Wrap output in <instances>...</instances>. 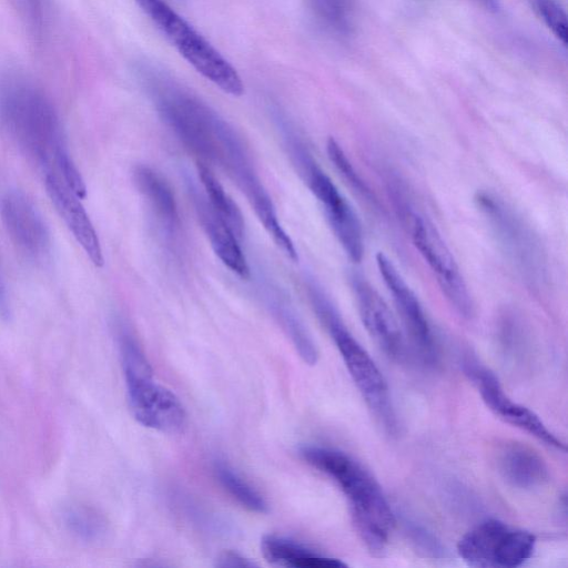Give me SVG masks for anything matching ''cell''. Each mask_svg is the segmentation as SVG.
Listing matches in <instances>:
<instances>
[{"label":"cell","instance_id":"6da1fadb","mask_svg":"<svg viewBox=\"0 0 568 568\" xmlns=\"http://www.w3.org/2000/svg\"><path fill=\"white\" fill-rule=\"evenodd\" d=\"M301 457L331 478L346 497L357 534L372 554L388 544L395 518L376 479L355 458L333 447L304 445Z\"/></svg>","mask_w":568,"mask_h":568},{"label":"cell","instance_id":"7a4b0ae2","mask_svg":"<svg viewBox=\"0 0 568 568\" xmlns=\"http://www.w3.org/2000/svg\"><path fill=\"white\" fill-rule=\"evenodd\" d=\"M2 123L19 148L45 173L69 154L59 116L50 101L24 83L7 84L0 93Z\"/></svg>","mask_w":568,"mask_h":568},{"label":"cell","instance_id":"3957f363","mask_svg":"<svg viewBox=\"0 0 568 568\" xmlns=\"http://www.w3.org/2000/svg\"><path fill=\"white\" fill-rule=\"evenodd\" d=\"M307 292L316 316L329 333L369 410L388 435H396L397 416L387 383L378 366L347 329L325 292L314 282L308 283Z\"/></svg>","mask_w":568,"mask_h":568},{"label":"cell","instance_id":"277c9868","mask_svg":"<svg viewBox=\"0 0 568 568\" xmlns=\"http://www.w3.org/2000/svg\"><path fill=\"white\" fill-rule=\"evenodd\" d=\"M118 339L128 402L135 420L161 433L182 430L186 410L180 398L154 379L143 349L128 329L122 328Z\"/></svg>","mask_w":568,"mask_h":568},{"label":"cell","instance_id":"5b68a950","mask_svg":"<svg viewBox=\"0 0 568 568\" xmlns=\"http://www.w3.org/2000/svg\"><path fill=\"white\" fill-rule=\"evenodd\" d=\"M179 53L225 93L240 97L244 85L235 68L164 0H135Z\"/></svg>","mask_w":568,"mask_h":568},{"label":"cell","instance_id":"8992f818","mask_svg":"<svg viewBox=\"0 0 568 568\" xmlns=\"http://www.w3.org/2000/svg\"><path fill=\"white\" fill-rule=\"evenodd\" d=\"M535 545L536 537L530 531L489 518L459 539L457 551L465 562L474 567L515 568L532 556Z\"/></svg>","mask_w":568,"mask_h":568},{"label":"cell","instance_id":"52a82bcc","mask_svg":"<svg viewBox=\"0 0 568 568\" xmlns=\"http://www.w3.org/2000/svg\"><path fill=\"white\" fill-rule=\"evenodd\" d=\"M412 242L425 260L454 310L464 318L474 314V304L453 253L434 224L416 211L407 212Z\"/></svg>","mask_w":568,"mask_h":568},{"label":"cell","instance_id":"ba28073f","mask_svg":"<svg viewBox=\"0 0 568 568\" xmlns=\"http://www.w3.org/2000/svg\"><path fill=\"white\" fill-rule=\"evenodd\" d=\"M475 202L490 224L504 252L529 281L541 278L544 260L539 243L523 220L500 199L477 192Z\"/></svg>","mask_w":568,"mask_h":568},{"label":"cell","instance_id":"9c48e42d","mask_svg":"<svg viewBox=\"0 0 568 568\" xmlns=\"http://www.w3.org/2000/svg\"><path fill=\"white\" fill-rule=\"evenodd\" d=\"M468 379L476 386L486 406L501 420L525 430L547 446L566 450L558 438L531 409L514 402L505 393L497 376L476 358L467 356L462 364Z\"/></svg>","mask_w":568,"mask_h":568},{"label":"cell","instance_id":"30bf717a","mask_svg":"<svg viewBox=\"0 0 568 568\" xmlns=\"http://www.w3.org/2000/svg\"><path fill=\"white\" fill-rule=\"evenodd\" d=\"M376 264L414 347L424 362L433 364L437 356L436 344L418 297L388 256L378 252Z\"/></svg>","mask_w":568,"mask_h":568},{"label":"cell","instance_id":"8fae6325","mask_svg":"<svg viewBox=\"0 0 568 568\" xmlns=\"http://www.w3.org/2000/svg\"><path fill=\"white\" fill-rule=\"evenodd\" d=\"M3 226L18 248L31 258H41L50 250L48 225L34 203L21 191H9L0 200Z\"/></svg>","mask_w":568,"mask_h":568},{"label":"cell","instance_id":"7c38bea8","mask_svg":"<svg viewBox=\"0 0 568 568\" xmlns=\"http://www.w3.org/2000/svg\"><path fill=\"white\" fill-rule=\"evenodd\" d=\"M349 282L368 335L387 357L400 359L404 355V338L388 305L362 274L353 272Z\"/></svg>","mask_w":568,"mask_h":568},{"label":"cell","instance_id":"4fadbf2b","mask_svg":"<svg viewBox=\"0 0 568 568\" xmlns=\"http://www.w3.org/2000/svg\"><path fill=\"white\" fill-rule=\"evenodd\" d=\"M44 185L51 202L88 257L97 267L103 266L98 233L81 199L53 172L45 173Z\"/></svg>","mask_w":568,"mask_h":568},{"label":"cell","instance_id":"5bb4252c","mask_svg":"<svg viewBox=\"0 0 568 568\" xmlns=\"http://www.w3.org/2000/svg\"><path fill=\"white\" fill-rule=\"evenodd\" d=\"M189 189L200 223L214 253L237 276L250 278L251 271L234 232L214 211L205 194H202L194 184L190 183Z\"/></svg>","mask_w":568,"mask_h":568},{"label":"cell","instance_id":"9a60e30c","mask_svg":"<svg viewBox=\"0 0 568 568\" xmlns=\"http://www.w3.org/2000/svg\"><path fill=\"white\" fill-rule=\"evenodd\" d=\"M496 465L503 479L515 488H537L549 478L547 464L541 456L518 443L503 445L497 452Z\"/></svg>","mask_w":568,"mask_h":568},{"label":"cell","instance_id":"2e32d148","mask_svg":"<svg viewBox=\"0 0 568 568\" xmlns=\"http://www.w3.org/2000/svg\"><path fill=\"white\" fill-rule=\"evenodd\" d=\"M326 219L343 250L353 262H359L364 253L363 231L358 216L336 186L318 199Z\"/></svg>","mask_w":568,"mask_h":568},{"label":"cell","instance_id":"e0dca14e","mask_svg":"<svg viewBox=\"0 0 568 568\" xmlns=\"http://www.w3.org/2000/svg\"><path fill=\"white\" fill-rule=\"evenodd\" d=\"M261 551L266 561L273 565L294 568H344L346 564L337 558L325 556L291 538L265 535L261 539Z\"/></svg>","mask_w":568,"mask_h":568},{"label":"cell","instance_id":"ac0fdd59","mask_svg":"<svg viewBox=\"0 0 568 568\" xmlns=\"http://www.w3.org/2000/svg\"><path fill=\"white\" fill-rule=\"evenodd\" d=\"M133 181L158 219L168 227L179 225V212L174 193L165 179L146 165H136Z\"/></svg>","mask_w":568,"mask_h":568},{"label":"cell","instance_id":"d6986e66","mask_svg":"<svg viewBox=\"0 0 568 568\" xmlns=\"http://www.w3.org/2000/svg\"><path fill=\"white\" fill-rule=\"evenodd\" d=\"M268 306L294 345L300 357L308 365L316 364L318 351L303 320L281 294L275 293L268 297Z\"/></svg>","mask_w":568,"mask_h":568},{"label":"cell","instance_id":"ffe728a7","mask_svg":"<svg viewBox=\"0 0 568 568\" xmlns=\"http://www.w3.org/2000/svg\"><path fill=\"white\" fill-rule=\"evenodd\" d=\"M197 174L211 206L226 222L235 236L242 240L245 225L236 203L225 192L222 184L205 163H197Z\"/></svg>","mask_w":568,"mask_h":568},{"label":"cell","instance_id":"44dd1931","mask_svg":"<svg viewBox=\"0 0 568 568\" xmlns=\"http://www.w3.org/2000/svg\"><path fill=\"white\" fill-rule=\"evenodd\" d=\"M213 474L222 488L244 508L258 514L268 510L264 497L224 460L213 463Z\"/></svg>","mask_w":568,"mask_h":568},{"label":"cell","instance_id":"7402d4cb","mask_svg":"<svg viewBox=\"0 0 568 568\" xmlns=\"http://www.w3.org/2000/svg\"><path fill=\"white\" fill-rule=\"evenodd\" d=\"M315 14L331 30L346 33L351 28L352 0H308Z\"/></svg>","mask_w":568,"mask_h":568},{"label":"cell","instance_id":"603a6c76","mask_svg":"<svg viewBox=\"0 0 568 568\" xmlns=\"http://www.w3.org/2000/svg\"><path fill=\"white\" fill-rule=\"evenodd\" d=\"M326 152L328 159L344 178L345 181L359 194L366 199H372L373 194L367 184L359 176L354 165L345 154L339 143L334 138H328L326 142Z\"/></svg>","mask_w":568,"mask_h":568},{"label":"cell","instance_id":"cb8c5ba5","mask_svg":"<svg viewBox=\"0 0 568 568\" xmlns=\"http://www.w3.org/2000/svg\"><path fill=\"white\" fill-rule=\"evenodd\" d=\"M547 28L564 44H567L568 22L564 9L556 0H530Z\"/></svg>","mask_w":568,"mask_h":568},{"label":"cell","instance_id":"d4e9b609","mask_svg":"<svg viewBox=\"0 0 568 568\" xmlns=\"http://www.w3.org/2000/svg\"><path fill=\"white\" fill-rule=\"evenodd\" d=\"M406 531L416 547L420 548L426 555L434 558L445 557V549L439 540L425 527L414 521H406Z\"/></svg>","mask_w":568,"mask_h":568},{"label":"cell","instance_id":"484cf974","mask_svg":"<svg viewBox=\"0 0 568 568\" xmlns=\"http://www.w3.org/2000/svg\"><path fill=\"white\" fill-rule=\"evenodd\" d=\"M70 516V525L74 527L75 531L85 537H92L97 535L99 531V526L97 521L89 517L87 513L75 511Z\"/></svg>","mask_w":568,"mask_h":568},{"label":"cell","instance_id":"4316f807","mask_svg":"<svg viewBox=\"0 0 568 568\" xmlns=\"http://www.w3.org/2000/svg\"><path fill=\"white\" fill-rule=\"evenodd\" d=\"M216 566L222 568H252L256 564L239 552L225 551L216 559Z\"/></svg>","mask_w":568,"mask_h":568},{"label":"cell","instance_id":"83f0119b","mask_svg":"<svg viewBox=\"0 0 568 568\" xmlns=\"http://www.w3.org/2000/svg\"><path fill=\"white\" fill-rule=\"evenodd\" d=\"M11 315L10 298L6 285L4 277L0 268V317L8 320Z\"/></svg>","mask_w":568,"mask_h":568},{"label":"cell","instance_id":"f1b7e54d","mask_svg":"<svg viewBox=\"0 0 568 568\" xmlns=\"http://www.w3.org/2000/svg\"><path fill=\"white\" fill-rule=\"evenodd\" d=\"M489 10L496 11L498 9V0H479Z\"/></svg>","mask_w":568,"mask_h":568}]
</instances>
